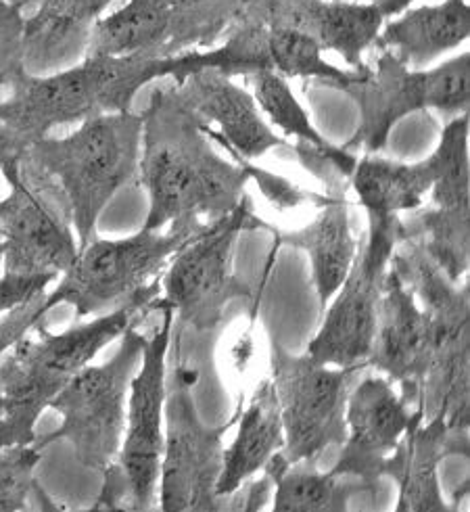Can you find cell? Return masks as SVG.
Wrapping results in <instances>:
<instances>
[{"label":"cell","instance_id":"d590c367","mask_svg":"<svg viewBox=\"0 0 470 512\" xmlns=\"http://www.w3.org/2000/svg\"><path fill=\"white\" fill-rule=\"evenodd\" d=\"M26 151L28 147L21 143V138L0 120V166L9 164L13 159H19Z\"/></svg>","mask_w":470,"mask_h":512},{"label":"cell","instance_id":"277c9868","mask_svg":"<svg viewBox=\"0 0 470 512\" xmlns=\"http://www.w3.org/2000/svg\"><path fill=\"white\" fill-rule=\"evenodd\" d=\"M391 268L412 289L427 316V366L420 408L454 431H470V285L452 283L414 241H399Z\"/></svg>","mask_w":470,"mask_h":512},{"label":"cell","instance_id":"4316f807","mask_svg":"<svg viewBox=\"0 0 470 512\" xmlns=\"http://www.w3.org/2000/svg\"><path fill=\"white\" fill-rule=\"evenodd\" d=\"M425 249L452 283H462L470 264V205L429 207L402 220V241Z\"/></svg>","mask_w":470,"mask_h":512},{"label":"cell","instance_id":"5bb4252c","mask_svg":"<svg viewBox=\"0 0 470 512\" xmlns=\"http://www.w3.org/2000/svg\"><path fill=\"white\" fill-rule=\"evenodd\" d=\"M270 366L285 431L280 454L289 464H316L328 448L345 441L349 381L362 368L326 366L308 354L293 356L276 337L270 343Z\"/></svg>","mask_w":470,"mask_h":512},{"label":"cell","instance_id":"7c38bea8","mask_svg":"<svg viewBox=\"0 0 470 512\" xmlns=\"http://www.w3.org/2000/svg\"><path fill=\"white\" fill-rule=\"evenodd\" d=\"M9 184L0 197L3 272L63 274L78 258V237L61 186L23 153L0 166Z\"/></svg>","mask_w":470,"mask_h":512},{"label":"cell","instance_id":"30bf717a","mask_svg":"<svg viewBox=\"0 0 470 512\" xmlns=\"http://www.w3.org/2000/svg\"><path fill=\"white\" fill-rule=\"evenodd\" d=\"M174 358L163 406V456L157 504L163 512H224L226 496H218L224 435L237 425L245 400L239 402L224 425L205 427L199 421L193 400V387L199 375L180 362L176 349Z\"/></svg>","mask_w":470,"mask_h":512},{"label":"cell","instance_id":"8992f818","mask_svg":"<svg viewBox=\"0 0 470 512\" xmlns=\"http://www.w3.org/2000/svg\"><path fill=\"white\" fill-rule=\"evenodd\" d=\"M153 312L161 314V324L145 341L143 358L130 383L120 452L103 473L101 492L90 510L147 512L157 504L174 312L159 297Z\"/></svg>","mask_w":470,"mask_h":512},{"label":"cell","instance_id":"ab89813d","mask_svg":"<svg viewBox=\"0 0 470 512\" xmlns=\"http://www.w3.org/2000/svg\"><path fill=\"white\" fill-rule=\"evenodd\" d=\"M0 178H3V176H0Z\"/></svg>","mask_w":470,"mask_h":512},{"label":"cell","instance_id":"484cf974","mask_svg":"<svg viewBox=\"0 0 470 512\" xmlns=\"http://www.w3.org/2000/svg\"><path fill=\"white\" fill-rule=\"evenodd\" d=\"M435 180L437 161L433 153L416 164H399L381 155H366L358 159L349 184L366 214L402 216L422 207Z\"/></svg>","mask_w":470,"mask_h":512},{"label":"cell","instance_id":"83f0119b","mask_svg":"<svg viewBox=\"0 0 470 512\" xmlns=\"http://www.w3.org/2000/svg\"><path fill=\"white\" fill-rule=\"evenodd\" d=\"M266 46L272 72L282 78H314L341 88L358 80L364 69H339L324 59L320 44L305 32L291 26H266Z\"/></svg>","mask_w":470,"mask_h":512},{"label":"cell","instance_id":"1f68e13d","mask_svg":"<svg viewBox=\"0 0 470 512\" xmlns=\"http://www.w3.org/2000/svg\"><path fill=\"white\" fill-rule=\"evenodd\" d=\"M218 145H222V143H218ZM232 157H234V161H237V164L245 170V174L249 176V180H255L257 184H260V191L264 193V197L276 207V209H291V207H297V205H301V203H305L308 199H314V201H324V197L326 195H310V193H305V191H301V189H297V186L291 182V180H287V178H282V176H278V174H272V172H266V170H262V168H255L253 164H251V159H245L243 155H239L237 151L234 149H230L228 145H222Z\"/></svg>","mask_w":470,"mask_h":512},{"label":"cell","instance_id":"7402d4cb","mask_svg":"<svg viewBox=\"0 0 470 512\" xmlns=\"http://www.w3.org/2000/svg\"><path fill=\"white\" fill-rule=\"evenodd\" d=\"M272 479L274 512H345L358 508L381 510L387 502L383 481H364L358 477L320 473L316 464H289L276 452L264 467Z\"/></svg>","mask_w":470,"mask_h":512},{"label":"cell","instance_id":"ba28073f","mask_svg":"<svg viewBox=\"0 0 470 512\" xmlns=\"http://www.w3.org/2000/svg\"><path fill=\"white\" fill-rule=\"evenodd\" d=\"M251 203L245 195L230 214L209 222L163 270L159 299L172 308L176 333L207 337L222 324L230 301L253 299L251 285L232 270L234 247L243 232L270 230L255 216Z\"/></svg>","mask_w":470,"mask_h":512},{"label":"cell","instance_id":"52a82bcc","mask_svg":"<svg viewBox=\"0 0 470 512\" xmlns=\"http://www.w3.org/2000/svg\"><path fill=\"white\" fill-rule=\"evenodd\" d=\"M356 103L360 122L345 151L381 155L391 130L408 115L435 109L450 118L470 109V53H460L431 69H416L381 51L374 67L339 88Z\"/></svg>","mask_w":470,"mask_h":512},{"label":"cell","instance_id":"f35d334b","mask_svg":"<svg viewBox=\"0 0 470 512\" xmlns=\"http://www.w3.org/2000/svg\"><path fill=\"white\" fill-rule=\"evenodd\" d=\"M3 251L5 247H3V241H0V270H3Z\"/></svg>","mask_w":470,"mask_h":512},{"label":"cell","instance_id":"d6a6232c","mask_svg":"<svg viewBox=\"0 0 470 512\" xmlns=\"http://www.w3.org/2000/svg\"><path fill=\"white\" fill-rule=\"evenodd\" d=\"M44 295H38L36 299L23 304L21 308L5 314V320H0V358L7 354V349L19 341L23 335L34 331L36 324L44 320L49 314L44 310ZM0 421H3V398H0Z\"/></svg>","mask_w":470,"mask_h":512},{"label":"cell","instance_id":"836d02e7","mask_svg":"<svg viewBox=\"0 0 470 512\" xmlns=\"http://www.w3.org/2000/svg\"><path fill=\"white\" fill-rule=\"evenodd\" d=\"M57 276L51 274H38V276H26V274H7L0 276V316H5L17 308H21L28 301L36 299L38 295L46 293Z\"/></svg>","mask_w":470,"mask_h":512},{"label":"cell","instance_id":"4dcf8cb0","mask_svg":"<svg viewBox=\"0 0 470 512\" xmlns=\"http://www.w3.org/2000/svg\"><path fill=\"white\" fill-rule=\"evenodd\" d=\"M23 26L26 15L0 0V88H11L23 76Z\"/></svg>","mask_w":470,"mask_h":512},{"label":"cell","instance_id":"4fadbf2b","mask_svg":"<svg viewBox=\"0 0 470 512\" xmlns=\"http://www.w3.org/2000/svg\"><path fill=\"white\" fill-rule=\"evenodd\" d=\"M255 0H128L101 17L86 55L172 57L228 36Z\"/></svg>","mask_w":470,"mask_h":512},{"label":"cell","instance_id":"5b68a950","mask_svg":"<svg viewBox=\"0 0 470 512\" xmlns=\"http://www.w3.org/2000/svg\"><path fill=\"white\" fill-rule=\"evenodd\" d=\"M140 136V113H105L67 136H44L26 151L61 186L80 249L97 237V224L113 197L138 176Z\"/></svg>","mask_w":470,"mask_h":512},{"label":"cell","instance_id":"9c48e42d","mask_svg":"<svg viewBox=\"0 0 470 512\" xmlns=\"http://www.w3.org/2000/svg\"><path fill=\"white\" fill-rule=\"evenodd\" d=\"M145 341L147 337L134 324L105 364L82 368L51 402V408L61 414V425L36 437L34 446L42 450L55 441H67L80 467L103 475L120 452L130 383L143 358Z\"/></svg>","mask_w":470,"mask_h":512},{"label":"cell","instance_id":"d6986e66","mask_svg":"<svg viewBox=\"0 0 470 512\" xmlns=\"http://www.w3.org/2000/svg\"><path fill=\"white\" fill-rule=\"evenodd\" d=\"M427 343V316L412 289L389 266L379 308H376L374 337L366 368L381 370L389 381L402 385V395L412 408L420 406Z\"/></svg>","mask_w":470,"mask_h":512},{"label":"cell","instance_id":"8d00e7d4","mask_svg":"<svg viewBox=\"0 0 470 512\" xmlns=\"http://www.w3.org/2000/svg\"><path fill=\"white\" fill-rule=\"evenodd\" d=\"M370 3L379 7L387 19H391L399 13H404L406 9H410L414 3H418V0H370Z\"/></svg>","mask_w":470,"mask_h":512},{"label":"cell","instance_id":"f1b7e54d","mask_svg":"<svg viewBox=\"0 0 470 512\" xmlns=\"http://www.w3.org/2000/svg\"><path fill=\"white\" fill-rule=\"evenodd\" d=\"M251 82V95L266 118L297 141V145H308L320 151L335 149L328 143L322 132L312 124L308 111L301 107L295 92L291 90L287 78L278 76L272 69L255 72L247 78Z\"/></svg>","mask_w":470,"mask_h":512},{"label":"cell","instance_id":"74e56055","mask_svg":"<svg viewBox=\"0 0 470 512\" xmlns=\"http://www.w3.org/2000/svg\"><path fill=\"white\" fill-rule=\"evenodd\" d=\"M9 5H13L15 9H19L23 15H28V11H34L42 0H7Z\"/></svg>","mask_w":470,"mask_h":512},{"label":"cell","instance_id":"9a60e30c","mask_svg":"<svg viewBox=\"0 0 470 512\" xmlns=\"http://www.w3.org/2000/svg\"><path fill=\"white\" fill-rule=\"evenodd\" d=\"M402 241V216L368 214L366 239L356 253L343 285L333 295L324 322L308 345L312 360L339 368H366L374 337L376 308L391 266V255Z\"/></svg>","mask_w":470,"mask_h":512},{"label":"cell","instance_id":"e0dca14e","mask_svg":"<svg viewBox=\"0 0 470 512\" xmlns=\"http://www.w3.org/2000/svg\"><path fill=\"white\" fill-rule=\"evenodd\" d=\"M243 19L297 28L312 36L324 53H337L351 69L366 65L364 53L387 21L370 0H255Z\"/></svg>","mask_w":470,"mask_h":512},{"label":"cell","instance_id":"f546056e","mask_svg":"<svg viewBox=\"0 0 470 512\" xmlns=\"http://www.w3.org/2000/svg\"><path fill=\"white\" fill-rule=\"evenodd\" d=\"M40 458L34 444L0 448V512L28 510L32 494L40 490L36 481Z\"/></svg>","mask_w":470,"mask_h":512},{"label":"cell","instance_id":"44dd1931","mask_svg":"<svg viewBox=\"0 0 470 512\" xmlns=\"http://www.w3.org/2000/svg\"><path fill=\"white\" fill-rule=\"evenodd\" d=\"M113 0H42L26 15L23 67L30 76H46L80 63L94 26Z\"/></svg>","mask_w":470,"mask_h":512},{"label":"cell","instance_id":"d4e9b609","mask_svg":"<svg viewBox=\"0 0 470 512\" xmlns=\"http://www.w3.org/2000/svg\"><path fill=\"white\" fill-rule=\"evenodd\" d=\"M237 425V437H234L230 448L224 450L218 496L232 494L245 481L253 479V475L264 471L266 462L285 444V431H282L280 406L272 379L262 381L251 395V400L243 404Z\"/></svg>","mask_w":470,"mask_h":512},{"label":"cell","instance_id":"cb8c5ba5","mask_svg":"<svg viewBox=\"0 0 470 512\" xmlns=\"http://www.w3.org/2000/svg\"><path fill=\"white\" fill-rule=\"evenodd\" d=\"M470 38L468 0H443L437 5L410 7L385 21L374 46L389 51L410 67H425L452 53Z\"/></svg>","mask_w":470,"mask_h":512},{"label":"cell","instance_id":"3957f363","mask_svg":"<svg viewBox=\"0 0 470 512\" xmlns=\"http://www.w3.org/2000/svg\"><path fill=\"white\" fill-rule=\"evenodd\" d=\"M182 78V59L172 57H109L86 55L80 63L55 74H26L0 101L3 120L28 149L53 128L82 124L105 113L130 111L147 84Z\"/></svg>","mask_w":470,"mask_h":512},{"label":"cell","instance_id":"603a6c76","mask_svg":"<svg viewBox=\"0 0 470 512\" xmlns=\"http://www.w3.org/2000/svg\"><path fill=\"white\" fill-rule=\"evenodd\" d=\"M272 230V228H270ZM274 232V247H293L308 253L320 308L331 304L356 258V237L343 193H326L318 216L299 230Z\"/></svg>","mask_w":470,"mask_h":512},{"label":"cell","instance_id":"ac0fdd59","mask_svg":"<svg viewBox=\"0 0 470 512\" xmlns=\"http://www.w3.org/2000/svg\"><path fill=\"white\" fill-rule=\"evenodd\" d=\"M468 431H454L443 418L425 421V412L414 406L412 423L397 448L383 464V479L395 481L397 512H450L439 490V467L445 458L458 456L468 464Z\"/></svg>","mask_w":470,"mask_h":512},{"label":"cell","instance_id":"2e32d148","mask_svg":"<svg viewBox=\"0 0 470 512\" xmlns=\"http://www.w3.org/2000/svg\"><path fill=\"white\" fill-rule=\"evenodd\" d=\"M414 408L393 381L368 377L349 389L345 441L331 473L383 481V464L412 423Z\"/></svg>","mask_w":470,"mask_h":512},{"label":"cell","instance_id":"e575fe53","mask_svg":"<svg viewBox=\"0 0 470 512\" xmlns=\"http://www.w3.org/2000/svg\"><path fill=\"white\" fill-rule=\"evenodd\" d=\"M274 492V485H272V479L264 473L262 479L257 481H245L239 490H234L232 494L226 496V510L232 512V510H264L270 496Z\"/></svg>","mask_w":470,"mask_h":512},{"label":"cell","instance_id":"ffe728a7","mask_svg":"<svg viewBox=\"0 0 470 512\" xmlns=\"http://www.w3.org/2000/svg\"><path fill=\"white\" fill-rule=\"evenodd\" d=\"M174 86L186 105L207 122L205 132L211 141L228 145L245 159L287 147L285 138L264 120L251 92L234 84V78L216 69H201Z\"/></svg>","mask_w":470,"mask_h":512},{"label":"cell","instance_id":"6da1fadb","mask_svg":"<svg viewBox=\"0 0 470 512\" xmlns=\"http://www.w3.org/2000/svg\"><path fill=\"white\" fill-rule=\"evenodd\" d=\"M143 115L138 180L149 199L143 228H188L214 222L241 203L249 176L214 147L207 122L176 86L157 88Z\"/></svg>","mask_w":470,"mask_h":512},{"label":"cell","instance_id":"7a4b0ae2","mask_svg":"<svg viewBox=\"0 0 470 512\" xmlns=\"http://www.w3.org/2000/svg\"><path fill=\"white\" fill-rule=\"evenodd\" d=\"M159 278L113 312L78 322L63 333H51L40 322L34 327V337L23 335L7 349L0 358V448L34 444L40 416L51 408L63 387L109 343L153 312L155 299L161 295Z\"/></svg>","mask_w":470,"mask_h":512},{"label":"cell","instance_id":"8fae6325","mask_svg":"<svg viewBox=\"0 0 470 512\" xmlns=\"http://www.w3.org/2000/svg\"><path fill=\"white\" fill-rule=\"evenodd\" d=\"M209 224V222H207ZM147 230L124 239H97L78 251L59 285L44 295V310L67 304L76 318L107 314L126 304L168 268L174 255L207 226Z\"/></svg>","mask_w":470,"mask_h":512}]
</instances>
